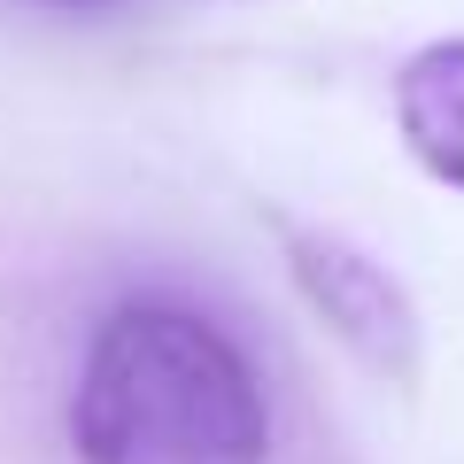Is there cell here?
<instances>
[{
    "label": "cell",
    "mask_w": 464,
    "mask_h": 464,
    "mask_svg": "<svg viewBox=\"0 0 464 464\" xmlns=\"http://www.w3.org/2000/svg\"><path fill=\"white\" fill-rule=\"evenodd\" d=\"M70 433L85 464H264L271 395L217 317L140 295L93 325Z\"/></svg>",
    "instance_id": "cell-1"
},
{
    "label": "cell",
    "mask_w": 464,
    "mask_h": 464,
    "mask_svg": "<svg viewBox=\"0 0 464 464\" xmlns=\"http://www.w3.org/2000/svg\"><path fill=\"white\" fill-rule=\"evenodd\" d=\"M286 256H295L302 295L325 310V325L341 333L364 364L411 380V364H418V317H411V302H402V286L387 279L372 256H356L348 240H333V232L286 225Z\"/></svg>",
    "instance_id": "cell-2"
},
{
    "label": "cell",
    "mask_w": 464,
    "mask_h": 464,
    "mask_svg": "<svg viewBox=\"0 0 464 464\" xmlns=\"http://www.w3.org/2000/svg\"><path fill=\"white\" fill-rule=\"evenodd\" d=\"M395 124L411 140V155L441 186L464 194V39L418 47L395 78Z\"/></svg>",
    "instance_id": "cell-3"
},
{
    "label": "cell",
    "mask_w": 464,
    "mask_h": 464,
    "mask_svg": "<svg viewBox=\"0 0 464 464\" xmlns=\"http://www.w3.org/2000/svg\"><path fill=\"white\" fill-rule=\"evenodd\" d=\"M54 8H93V0H54Z\"/></svg>",
    "instance_id": "cell-4"
}]
</instances>
